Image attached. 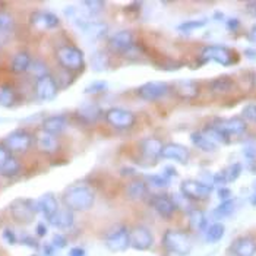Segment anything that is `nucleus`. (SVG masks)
<instances>
[{
  "label": "nucleus",
  "mask_w": 256,
  "mask_h": 256,
  "mask_svg": "<svg viewBox=\"0 0 256 256\" xmlns=\"http://www.w3.org/2000/svg\"><path fill=\"white\" fill-rule=\"evenodd\" d=\"M63 204L68 210L74 211H88L92 208L96 202L94 190L86 184H74L69 186L62 196Z\"/></svg>",
  "instance_id": "obj_1"
},
{
  "label": "nucleus",
  "mask_w": 256,
  "mask_h": 256,
  "mask_svg": "<svg viewBox=\"0 0 256 256\" xmlns=\"http://www.w3.org/2000/svg\"><path fill=\"white\" fill-rule=\"evenodd\" d=\"M162 246L178 256H188L192 252L194 243L188 233L180 230H167L162 236Z\"/></svg>",
  "instance_id": "obj_2"
},
{
  "label": "nucleus",
  "mask_w": 256,
  "mask_h": 256,
  "mask_svg": "<svg viewBox=\"0 0 256 256\" xmlns=\"http://www.w3.org/2000/svg\"><path fill=\"white\" fill-rule=\"evenodd\" d=\"M56 60L66 70H80L85 66L84 53L74 46H60L56 48Z\"/></svg>",
  "instance_id": "obj_3"
},
{
  "label": "nucleus",
  "mask_w": 256,
  "mask_h": 256,
  "mask_svg": "<svg viewBox=\"0 0 256 256\" xmlns=\"http://www.w3.org/2000/svg\"><path fill=\"white\" fill-rule=\"evenodd\" d=\"M9 212L15 221L22 222V224H28V222L34 221L36 216L38 214L37 200L18 198L9 205Z\"/></svg>",
  "instance_id": "obj_4"
},
{
  "label": "nucleus",
  "mask_w": 256,
  "mask_h": 256,
  "mask_svg": "<svg viewBox=\"0 0 256 256\" xmlns=\"http://www.w3.org/2000/svg\"><path fill=\"white\" fill-rule=\"evenodd\" d=\"M212 190H214L212 184L206 182L195 180V178L183 180L180 184V194L184 198H188L189 200H205L211 196Z\"/></svg>",
  "instance_id": "obj_5"
},
{
  "label": "nucleus",
  "mask_w": 256,
  "mask_h": 256,
  "mask_svg": "<svg viewBox=\"0 0 256 256\" xmlns=\"http://www.w3.org/2000/svg\"><path fill=\"white\" fill-rule=\"evenodd\" d=\"M200 59L204 62H216L221 66H232L237 60L236 53L224 46H206L200 52Z\"/></svg>",
  "instance_id": "obj_6"
},
{
  "label": "nucleus",
  "mask_w": 256,
  "mask_h": 256,
  "mask_svg": "<svg viewBox=\"0 0 256 256\" xmlns=\"http://www.w3.org/2000/svg\"><path fill=\"white\" fill-rule=\"evenodd\" d=\"M106 248L110 252L120 254L130 248V238H129V230L126 226H116L112 232H108L104 238Z\"/></svg>",
  "instance_id": "obj_7"
},
{
  "label": "nucleus",
  "mask_w": 256,
  "mask_h": 256,
  "mask_svg": "<svg viewBox=\"0 0 256 256\" xmlns=\"http://www.w3.org/2000/svg\"><path fill=\"white\" fill-rule=\"evenodd\" d=\"M32 144H34V136L25 129H16L10 132L3 142V145L9 150V152H26L32 146Z\"/></svg>",
  "instance_id": "obj_8"
},
{
  "label": "nucleus",
  "mask_w": 256,
  "mask_h": 256,
  "mask_svg": "<svg viewBox=\"0 0 256 256\" xmlns=\"http://www.w3.org/2000/svg\"><path fill=\"white\" fill-rule=\"evenodd\" d=\"M217 130H220L226 138L232 139L233 136H240L246 132V122L242 118H216L214 123L211 124Z\"/></svg>",
  "instance_id": "obj_9"
},
{
  "label": "nucleus",
  "mask_w": 256,
  "mask_h": 256,
  "mask_svg": "<svg viewBox=\"0 0 256 256\" xmlns=\"http://www.w3.org/2000/svg\"><path fill=\"white\" fill-rule=\"evenodd\" d=\"M170 92V85L161 80H151L140 85L136 91L138 97L144 101H158Z\"/></svg>",
  "instance_id": "obj_10"
},
{
  "label": "nucleus",
  "mask_w": 256,
  "mask_h": 256,
  "mask_svg": "<svg viewBox=\"0 0 256 256\" xmlns=\"http://www.w3.org/2000/svg\"><path fill=\"white\" fill-rule=\"evenodd\" d=\"M104 118L110 126H113L116 129H130L136 122V118L132 112L124 110V108H118V107L107 110Z\"/></svg>",
  "instance_id": "obj_11"
},
{
  "label": "nucleus",
  "mask_w": 256,
  "mask_h": 256,
  "mask_svg": "<svg viewBox=\"0 0 256 256\" xmlns=\"http://www.w3.org/2000/svg\"><path fill=\"white\" fill-rule=\"evenodd\" d=\"M129 238H130V248L136 249V250H148L154 246V234L152 232L145 227V226H136L129 232Z\"/></svg>",
  "instance_id": "obj_12"
},
{
  "label": "nucleus",
  "mask_w": 256,
  "mask_h": 256,
  "mask_svg": "<svg viewBox=\"0 0 256 256\" xmlns=\"http://www.w3.org/2000/svg\"><path fill=\"white\" fill-rule=\"evenodd\" d=\"M30 24L38 31H50L60 25L59 16L48 10H34L30 16Z\"/></svg>",
  "instance_id": "obj_13"
},
{
  "label": "nucleus",
  "mask_w": 256,
  "mask_h": 256,
  "mask_svg": "<svg viewBox=\"0 0 256 256\" xmlns=\"http://www.w3.org/2000/svg\"><path fill=\"white\" fill-rule=\"evenodd\" d=\"M108 46L113 52L120 53V54H124V53H129L130 50H134L135 47V37H134V32L132 31H128V30H122L114 32L110 40H108Z\"/></svg>",
  "instance_id": "obj_14"
},
{
  "label": "nucleus",
  "mask_w": 256,
  "mask_h": 256,
  "mask_svg": "<svg viewBox=\"0 0 256 256\" xmlns=\"http://www.w3.org/2000/svg\"><path fill=\"white\" fill-rule=\"evenodd\" d=\"M59 86H58V80L53 78L52 75L42 76L36 80V86H34V92L36 97L40 101H52L58 96Z\"/></svg>",
  "instance_id": "obj_15"
},
{
  "label": "nucleus",
  "mask_w": 256,
  "mask_h": 256,
  "mask_svg": "<svg viewBox=\"0 0 256 256\" xmlns=\"http://www.w3.org/2000/svg\"><path fill=\"white\" fill-rule=\"evenodd\" d=\"M170 91L182 100H194L199 96V84L194 79H178L170 84Z\"/></svg>",
  "instance_id": "obj_16"
},
{
  "label": "nucleus",
  "mask_w": 256,
  "mask_h": 256,
  "mask_svg": "<svg viewBox=\"0 0 256 256\" xmlns=\"http://www.w3.org/2000/svg\"><path fill=\"white\" fill-rule=\"evenodd\" d=\"M150 205L154 208V211L157 212L160 217L166 218V220L173 217L174 212L178 211L172 196H167V195H154V196H151Z\"/></svg>",
  "instance_id": "obj_17"
},
{
  "label": "nucleus",
  "mask_w": 256,
  "mask_h": 256,
  "mask_svg": "<svg viewBox=\"0 0 256 256\" xmlns=\"http://www.w3.org/2000/svg\"><path fill=\"white\" fill-rule=\"evenodd\" d=\"M228 254L232 256H255L256 240L250 236L237 237L228 248Z\"/></svg>",
  "instance_id": "obj_18"
},
{
  "label": "nucleus",
  "mask_w": 256,
  "mask_h": 256,
  "mask_svg": "<svg viewBox=\"0 0 256 256\" xmlns=\"http://www.w3.org/2000/svg\"><path fill=\"white\" fill-rule=\"evenodd\" d=\"M161 158L164 160H172V161H178L180 164H186L190 158V151L180 144H166L161 150Z\"/></svg>",
  "instance_id": "obj_19"
},
{
  "label": "nucleus",
  "mask_w": 256,
  "mask_h": 256,
  "mask_svg": "<svg viewBox=\"0 0 256 256\" xmlns=\"http://www.w3.org/2000/svg\"><path fill=\"white\" fill-rule=\"evenodd\" d=\"M68 128V120L64 116H48L42 120L41 123V130L46 134H50L53 136H58L64 129Z\"/></svg>",
  "instance_id": "obj_20"
},
{
  "label": "nucleus",
  "mask_w": 256,
  "mask_h": 256,
  "mask_svg": "<svg viewBox=\"0 0 256 256\" xmlns=\"http://www.w3.org/2000/svg\"><path fill=\"white\" fill-rule=\"evenodd\" d=\"M53 227H56L58 230H69L74 227L75 224V216L70 210H59L53 217L47 220Z\"/></svg>",
  "instance_id": "obj_21"
},
{
  "label": "nucleus",
  "mask_w": 256,
  "mask_h": 256,
  "mask_svg": "<svg viewBox=\"0 0 256 256\" xmlns=\"http://www.w3.org/2000/svg\"><path fill=\"white\" fill-rule=\"evenodd\" d=\"M37 208H38V212H41L46 217V220H48L60 210L59 200L53 194H46L37 200Z\"/></svg>",
  "instance_id": "obj_22"
},
{
  "label": "nucleus",
  "mask_w": 256,
  "mask_h": 256,
  "mask_svg": "<svg viewBox=\"0 0 256 256\" xmlns=\"http://www.w3.org/2000/svg\"><path fill=\"white\" fill-rule=\"evenodd\" d=\"M101 114H102V110L97 104H92V102H84L76 112V116L84 123H96L101 118Z\"/></svg>",
  "instance_id": "obj_23"
},
{
  "label": "nucleus",
  "mask_w": 256,
  "mask_h": 256,
  "mask_svg": "<svg viewBox=\"0 0 256 256\" xmlns=\"http://www.w3.org/2000/svg\"><path fill=\"white\" fill-rule=\"evenodd\" d=\"M37 148L44 154H54L59 150V140L56 136L46 134V132H40L37 135Z\"/></svg>",
  "instance_id": "obj_24"
},
{
  "label": "nucleus",
  "mask_w": 256,
  "mask_h": 256,
  "mask_svg": "<svg viewBox=\"0 0 256 256\" xmlns=\"http://www.w3.org/2000/svg\"><path fill=\"white\" fill-rule=\"evenodd\" d=\"M80 31L85 34V37H88L90 40H100L108 34V25L106 22L90 20Z\"/></svg>",
  "instance_id": "obj_25"
},
{
  "label": "nucleus",
  "mask_w": 256,
  "mask_h": 256,
  "mask_svg": "<svg viewBox=\"0 0 256 256\" xmlns=\"http://www.w3.org/2000/svg\"><path fill=\"white\" fill-rule=\"evenodd\" d=\"M31 63H32V58L30 53L18 52L16 54H14V58L10 60V70L14 74H25L30 70Z\"/></svg>",
  "instance_id": "obj_26"
},
{
  "label": "nucleus",
  "mask_w": 256,
  "mask_h": 256,
  "mask_svg": "<svg viewBox=\"0 0 256 256\" xmlns=\"http://www.w3.org/2000/svg\"><path fill=\"white\" fill-rule=\"evenodd\" d=\"M162 142L157 138H145L140 142V150L144 152V156L152 160H157L161 156V150H162Z\"/></svg>",
  "instance_id": "obj_27"
},
{
  "label": "nucleus",
  "mask_w": 256,
  "mask_h": 256,
  "mask_svg": "<svg viewBox=\"0 0 256 256\" xmlns=\"http://www.w3.org/2000/svg\"><path fill=\"white\" fill-rule=\"evenodd\" d=\"M148 194V184L145 183V180H132L128 186H126V195L130 199H142L146 196Z\"/></svg>",
  "instance_id": "obj_28"
},
{
  "label": "nucleus",
  "mask_w": 256,
  "mask_h": 256,
  "mask_svg": "<svg viewBox=\"0 0 256 256\" xmlns=\"http://www.w3.org/2000/svg\"><path fill=\"white\" fill-rule=\"evenodd\" d=\"M234 88V80L230 76H220L210 82V90L214 94H227Z\"/></svg>",
  "instance_id": "obj_29"
},
{
  "label": "nucleus",
  "mask_w": 256,
  "mask_h": 256,
  "mask_svg": "<svg viewBox=\"0 0 256 256\" xmlns=\"http://www.w3.org/2000/svg\"><path fill=\"white\" fill-rule=\"evenodd\" d=\"M190 140H192V144L196 146L198 150H200V151H204V152H214L218 148L217 144H214L211 139L206 138V136L202 134V130H200V132H194V134L190 135Z\"/></svg>",
  "instance_id": "obj_30"
},
{
  "label": "nucleus",
  "mask_w": 256,
  "mask_h": 256,
  "mask_svg": "<svg viewBox=\"0 0 256 256\" xmlns=\"http://www.w3.org/2000/svg\"><path fill=\"white\" fill-rule=\"evenodd\" d=\"M104 8H106V2H101V0H85V2L79 3L80 12L88 18L101 14L104 10Z\"/></svg>",
  "instance_id": "obj_31"
},
{
  "label": "nucleus",
  "mask_w": 256,
  "mask_h": 256,
  "mask_svg": "<svg viewBox=\"0 0 256 256\" xmlns=\"http://www.w3.org/2000/svg\"><path fill=\"white\" fill-rule=\"evenodd\" d=\"M204 233H205V240L208 243H217L226 234V227L222 222H212L206 227Z\"/></svg>",
  "instance_id": "obj_32"
},
{
  "label": "nucleus",
  "mask_w": 256,
  "mask_h": 256,
  "mask_svg": "<svg viewBox=\"0 0 256 256\" xmlns=\"http://www.w3.org/2000/svg\"><path fill=\"white\" fill-rule=\"evenodd\" d=\"M20 173V162L18 158L10 157L4 161V164L0 167V176L3 178H15Z\"/></svg>",
  "instance_id": "obj_33"
},
{
  "label": "nucleus",
  "mask_w": 256,
  "mask_h": 256,
  "mask_svg": "<svg viewBox=\"0 0 256 256\" xmlns=\"http://www.w3.org/2000/svg\"><path fill=\"white\" fill-rule=\"evenodd\" d=\"M189 222H190V227L196 232H205L208 227V220L205 217V214L199 210H194L189 212Z\"/></svg>",
  "instance_id": "obj_34"
},
{
  "label": "nucleus",
  "mask_w": 256,
  "mask_h": 256,
  "mask_svg": "<svg viewBox=\"0 0 256 256\" xmlns=\"http://www.w3.org/2000/svg\"><path fill=\"white\" fill-rule=\"evenodd\" d=\"M236 210V200L233 198L227 199V200H221V204L214 210V217L221 220V218L230 217Z\"/></svg>",
  "instance_id": "obj_35"
},
{
  "label": "nucleus",
  "mask_w": 256,
  "mask_h": 256,
  "mask_svg": "<svg viewBox=\"0 0 256 256\" xmlns=\"http://www.w3.org/2000/svg\"><path fill=\"white\" fill-rule=\"evenodd\" d=\"M242 172H243V166H242L240 162H233V164H230L228 167H226V168H224L222 172H220V173H221V176H222L226 184H227V183L236 182L237 178H240Z\"/></svg>",
  "instance_id": "obj_36"
},
{
  "label": "nucleus",
  "mask_w": 256,
  "mask_h": 256,
  "mask_svg": "<svg viewBox=\"0 0 256 256\" xmlns=\"http://www.w3.org/2000/svg\"><path fill=\"white\" fill-rule=\"evenodd\" d=\"M15 101H16L15 91L10 86H8V85H2L0 86V106L10 107V106L15 104Z\"/></svg>",
  "instance_id": "obj_37"
},
{
  "label": "nucleus",
  "mask_w": 256,
  "mask_h": 256,
  "mask_svg": "<svg viewBox=\"0 0 256 256\" xmlns=\"http://www.w3.org/2000/svg\"><path fill=\"white\" fill-rule=\"evenodd\" d=\"M15 28V20L9 12L0 10V34H9Z\"/></svg>",
  "instance_id": "obj_38"
},
{
  "label": "nucleus",
  "mask_w": 256,
  "mask_h": 256,
  "mask_svg": "<svg viewBox=\"0 0 256 256\" xmlns=\"http://www.w3.org/2000/svg\"><path fill=\"white\" fill-rule=\"evenodd\" d=\"M208 24L206 20H186V22H182L178 26V30L180 32H184V34H189V32H194L196 30L204 28L205 25Z\"/></svg>",
  "instance_id": "obj_39"
},
{
  "label": "nucleus",
  "mask_w": 256,
  "mask_h": 256,
  "mask_svg": "<svg viewBox=\"0 0 256 256\" xmlns=\"http://www.w3.org/2000/svg\"><path fill=\"white\" fill-rule=\"evenodd\" d=\"M145 183L156 189H164L170 184V180L162 174H150L145 178Z\"/></svg>",
  "instance_id": "obj_40"
},
{
  "label": "nucleus",
  "mask_w": 256,
  "mask_h": 256,
  "mask_svg": "<svg viewBox=\"0 0 256 256\" xmlns=\"http://www.w3.org/2000/svg\"><path fill=\"white\" fill-rule=\"evenodd\" d=\"M28 72H31V75H34L37 79L50 75V74H48V68H47V64H46L44 62H41V60H36V62L32 60V63H31V66H30V70H28Z\"/></svg>",
  "instance_id": "obj_41"
},
{
  "label": "nucleus",
  "mask_w": 256,
  "mask_h": 256,
  "mask_svg": "<svg viewBox=\"0 0 256 256\" xmlns=\"http://www.w3.org/2000/svg\"><path fill=\"white\" fill-rule=\"evenodd\" d=\"M174 205H176V210H182V211H186L188 214L190 211H194L195 208L192 206V200H189L188 198H184L182 194H178V195H173L172 196Z\"/></svg>",
  "instance_id": "obj_42"
},
{
  "label": "nucleus",
  "mask_w": 256,
  "mask_h": 256,
  "mask_svg": "<svg viewBox=\"0 0 256 256\" xmlns=\"http://www.w3.org/2000/svg\"><path fill=\"white\" fill-rule=\"evenodd\" d=\"M107 90V82L106 80H94L90 85L85 86L84 92L85 94H101Z\"/></svg>",
  "instance_id": "obj_43"
},
{
  "label": "nucleus",
  "mask_w": 256,
  "mask_h": 256,
  "mask_svg": "<svg viewBox=\"0 0 256 256\" xmlns=\"http://www.w3.org/2000/svg\"><path fill=\"white\" fill-rule=\"evenodd\" d=\"M244 122H250V123H255L256 124V102H250L248 106L243 107L242 110V116Z\"/></svg>",
  "instance_id": "obj_44"
},
{
  "label": "nucleus",
  "mask_w": 256,
  "mask_h": 256,
  "mask_svg": "<svg viewBox=\"0 0 256 256\" xmlns=\"http://www.w3.org/2000/svg\"><path fill=\"white\" fill-rule=\"evenodd\" d=\"M243 156L250 160V161H255L256 160V144H249L243 148Z\"/></svg>",
  "instance_id": "obj_45"
},
{
  "label": "nucleus",
  "mask_w": 256,
  "mask_h": 256,
  "mask_svg": "<svg viewBox=\"0 0 256 256\" xmlns=\"http://www.w3.org/2000/svg\"><path fill=\"white\" fill-rule=\"evenodd\" d=\"M92 60H98V64L94 68L96 70H106V68H107V58H106V54L104 53H97V54H94V59Z\"/></svg>",
  "instance_id": "obj_46"
},
{
  "label": "nucleus",
  "mask_w": 256,
  "mask_h": 256,
  "mask_svg": "<svg viewBox=\"0 0 256 256\" xmlns=\"http://www.w3.org/2000/svg\"><path fill=\"white\" fill-rule=\"evenodd\" d=\"M226 26L230 32H236L237 30L240 28V20L237 18H230V20H226Z\"/></svg>",
  "instance_id": "obj_47"
},
{
  "label": "nucleus",
  "mask_w": 256,
  "mask_h": 256,
  "mask_svg": "<svg viewBox=\"0 0 256 256\" xmlns=\"http://www.w3.org/2000/svg\"><path fill=\"white\" fill-rule=\"evenodd\" d=\"M218 198H220L221 200L230 199V198H232V190H230L228 188H226V186L220 188V189H218Z\"/></svg>",
  "instance_id": "obj_48"
},
{
  "label": "nucleus",
  "mask_w": 256,
  "mask_h": 256,
  "mask_svg": "<svg viewBox=\"0 0 256 256\" xmlns=\"http://www.w3.org/2000/svg\"><path fill=\"white\" fill-rule=\"evenodd\" d=\"M10 157V152H9V150L3 145V144H0V167L4 164V161L8 160V158Z\"/></svg>",
  "instance_id": "obj_49"
},
{
  "label": "nucleus",
  "mask_w": 256,
  "mask_h": 256,
  "mask_svg": "<svg viewBox=\"0 0 256 256\" xmlns=\"http://www.w3.org/2000/svg\"><path fill=\"white\" fill-rule=\"evenodd\" d=\"M161 174H162V176H166V178H168L170 182H172L174 178H178V172H176L173 167H166V168H164V172H162Z\"/></svg>",
  "instance_id": "obj_50"
},
{
  "label": "nucleus",
  "mask_w": 256,
  "mask_h": 256,
  "mask_svg": "<svg viewBox=\"0 0 256 256\" xmlns=\"http://www.w3.org/2000/svg\"><path fill=\"white\" fill-rule=\"evenodd\" d=\"M66 244V238L63 236H60V234H56V236L53 237V248H63Z\"/></svg>",
  "instance_id": "obj_51"
},
{
  "label": "nucleus",
  "mask_w": 256,
  "mask_h": 256,
  "mask_svg": "<svg viewBox=\"0 0 256 256\" xmlns=\"http://www.w3.org/2000/svg\"><path fill=\"white\" fill-rule=\"evenodd\" d=\"M3 236H4V240H6V242H9L10 244L16 243V236H15V233H12L9 228H6V230L3 232Z\"/></svg>",
  "instance_id": "obj_52"
},
{
  "label": "nucleus",
  "mask_w": 256,
  "mask_h": 256,
  "mask_svg": "<svg viewBox=\"0 0 256 256\" xmlns=\"http://www.w3.org/2000/svg\"><path fill=\"white\" fill-rule=\"evenodd\" d=\"M246 10L256 18V2H248L246 3Z\"/></svg>",
  "instance_id": "obj_53"
},
{
  "label": "nucleus",
  "mask_w": 256,
  "mask_h": 256,
  "mask_svg": "<svg viewBox=\"0 0 256 256\" xmlns=\"http://www.w3.org/2000/svg\"><path fill=\"white\" fill-rule=\"evenodd\" d=\"M36 232H37V236H46V234H47V227H46V224L40 222L38 226H37V230H36Z\"/></svg>",
  "instance_id": "obj_54"
},
{
  "label": "nucleus",
  "mask_w": 256,
  "mask_h": 256,
  "mask_svg": "<svg viewBox=\"0 0 256 256\" xmlns=\"http://www.w3.org/2000/svg\"><path fill=\"white\" fill-rule=\"evenodd\" d=\"M248 40H249L252 44H256V25H254V26L250 28V31H249V34H248Z\"/></svg>",
  "instance_id": "obj_55"
},
{
  "label": "nucleus",
  "mask_w": 256,
  "mask_h": 256,
  "mask_svg": "<svg viewBox=\"0 0 256 256\" xmlns=\"http://www.w3.org/2000/svg\"><path fill=\"white\" fill-rule=\"evenodd\" d=\"M69 256H85V250L82 248H74L69 252Z\"/></svg>",
  "instance_id": "obj_56"
},
{
  "label": "nucleus",
  "mask_w": 256,
  "mask_h": 256,
  "mask_svg": "<svg viewBox=\"0 0 256 256\" xmlns=\"http://www.w3.org/2000/svg\"><path fill=\"white\" fill-rule=\"evenodd\" d=\"M249 200H250V204H252L254 206H256V192L252 194V196L249 198Z\"/></svg>",
  "instance_id": "obj_57"
},
{
  "label": "nucleus",
  "mask_w": 256,
  "mask_h": 256,
  "mask_svg": "<svg viewBox=\"0 0 256 256\" xmlns=\"http://www.w3.org/2000/svg\"><path fill=\"white\" fill-rule=\"evenodd\" d=\"M246 54H248V56H252V59H255L256 58V52H252V50H246Z\"/></svg>",
  "instance_id": "obj_58"
},
{
  "label": "nucleus",
  "mask_w": 256,
  "mask_h": 256,
  "mask_svg": "<svg viewBox=\"0 0 256 256\" xmlns=\"http://www.w3.org/2000/svg\"><path fill=\"white\" fill-rule=\"evenodd\" d=\"M254 192H256V180L254 182Z\"/></svg>",
  "instance_id": "obj_59"
},
{
  "label": "nucleus",
  "mask_w": 256,
  "mask_h": 256,
  "mask_svg": "<svg viewBox=\"0 0 256 256\" xmlns=\"http://www.w3.org/2000/svg\"><path fill=\"white\" fill-rule=\"evenodd\" d=\"M255 80H256V76H255Z\"/></svg>",
  "instance_id": "obj_60"
}]
</instances>
